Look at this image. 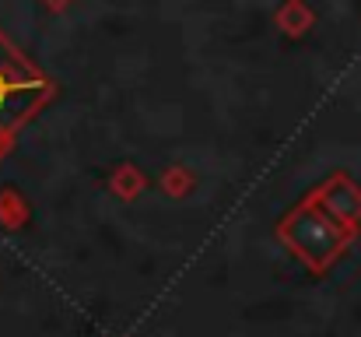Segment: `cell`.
<instances>
[{
  "instance_id": "1",
  "label": "cell",
  "mask_w": 361,
  "mask_h": 337,
  "mask_svg": "<svg viewBox=\"0 0 361 337\" xmlns=\"http://www.w3.org/2000/svg\"><path fill=\"white\" fill-rule=\"evenodd\" d=\"M53 95V81L0 32V155Z\"/></svg>"
},
{
  "instance_id": "2",
  "label": "cell",
  "mask_w": 361,
  "mask_h": 337,
  "mask_svg": "<svg viewBox=\"0 0 361 337\" xmlns=\"http://www.w3.org/2000/svg\"><path fill=\"white\" fill-rule=\"evenodd\" d=\"M281 239L291 246V253H295L305 267L326 271V267L341 256V249L355 239V228L337 225L316 204V197H309L298 211H291V215L284 218Z\"/></svg>"
},
{
  "instance_id": "3",
  "label": "cell",
  "mask_w": 361,
  "mask_h": 337,
  "mask_svg": "<svg viewBox=\"0 0 361 337\" xmlns=\"http://www.w3.org/2000/svg\"><path fill=\"white\" fill-rule=\"evenodd\" d=\"M316 204L337 225H344V228H355V225L361 222V190L351 179H344V176L330 179V183L316 194Z\"/></svg>"
},
{
  "instance_id": "4",
  "label": "cell",
  "mask_w": 361,
  "mask_h": 337,
  "mask_svg": "<svg viewBox=\"0 0 361 337\" xmlns=\"http://www.w3.org/2000/svg\"><path fill=\"white\" fill-rule=\"evenodd\" d=\"M0 218L11 225V228H18V218H21V204L14 201V194H0Z\"/></svg>"
}]
</instances>
